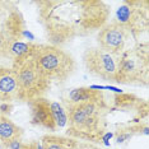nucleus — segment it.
I'll list each match as a JSON object with an SVG mask.
<instances>
[{"mask_svg":"<svg viewBox=\"0 0 149 149\" xmlns=\"http://www.w3.org/2000/svg\"><path fill=\"white\" fill-rule=\"evenodd\" d=\"M0 149H28V143H24L22 139H13L0 143Z\"/></svg>","mask_w":149,"mask_h":149,"instance_id":"17","label":"nucleus"},{"mask_svg":"<svg viewBox=\"0 0 149 149\" xmlns=\"http://www.w3.org/2000/svg\"><path fill=\"white\" fill-rule=\"evenodd\" d=\"M6 49H8V40L0 32V61L3 59H6Z\"/></svg>","mask_w":149,"mask_h":149,"instance_id":"18","label":"nucleus"},{"mask_svg":"<svg viewBox=\"0 0 149 149\" xmlns=\"http://www.w3.org/2000/svg\"><path fill=\"white\" fill-rule=\"evenodd\" d=\"M8 3L9 1H3V0H0V15L3 14V12H4L5 8L8 6Z\"/></svg>","mask_w":149,"mask_h":149,"instance_id":"21","label":"nucleus"},{"mask_svg":"<svg viewBox=\"0 0 149 149\" xmlns=\"http://www.w3.org/2000/svg\"><path fill=\"white\" fill-rule=\"evenodd\" d=\"M0 101L6 103L18 101V82L12 68L0 66Z\"/></svg>","mask_w":149,"mask_h":149,"instance_id":"11","label":"nucleus"},{"mask_svg":"<svg viewBox=\"0 0 149 149\" xmlns=\"http://www.w3.org/2000/svg\"><path fill=\"white\" fill-rule=\"evenodd\" d=\"M111 104L110 110H118L124 111V112H129L133 111L136 113V117L141 120V117L147 118L148 117V102L143 98L135 96L131 93H115L112 98H111Z\"/></svg>","mask_w":149,"mask_h":149,"instance_id":"10","label":"nucleus"},{"mask_svg":"<svg viewBox=\"0 0 149 149\" xmlns=\"http://www.w3.org/2000/svg\"><path fill=\"white\" fill-rule=\"evenodd\" d=\"M12 69L18 82V101L29 102L35 98L45 97L51 88V82L40 70L32 55L13 61Z\"/></svg>","mask_w":149,"mask_h":149,"instance_id":"4","label":"nucleus"},{"mask_svg":"<svg viewBox=\"0 0 149 149\" xmlns=\"http://www.w3.org/2000/svg\"><path fill=\"white\" fill-rule=\"evenodd\" d=\"M50 106H51V111H52L54 118H55V121H56L57 129L65 126V125L68 124V116H66L65 108L61 106V103L54 102V101L50 102Z\"/></svg>","mask_w":149,"mask_h":149,"instance_id":"16","label":"nucleus"},{"mask_svg":"<svg viewBox=\"0 0 149 149\" xmlns=\"http://www.w3.org/2000/svg\"><path fill=\"white\" fill-rule=\"evenodd\" d=\"M43 149H75L79 140L60 135H43L40 139Z\"/></svg>","mask_w":149,"mask_h":149,"instance_id":"14","label":"nucleus"},{"mask_svg":"<svg viewBox=\"0 0 149 149\" xmlns=\"http://www.w3.org/2000/svg\"><path fill=\"white\" fill-rule=\"evenodd\" d=\"M106 100L103 91H96L91 87H79L74 88L66 96L63 97V107L72 106V104L91 102V101H103Z\"/></svg>","mask_w":149,"mask_h":149,"instance_id":"12","label":"nucleus"},{"mask_svg":"<svg viewBox=\"0 0 149 149\" xmlns=\"http://www.w3.org/2000/svg\"><path fill=\"white\" fill-rule=\"evenodd\" d=\"M23 134L24 131L21 126L13 123L8 116L0 115V143L13 140V139H22Z\"/></svg>","mask_w":149,"mask_h":149,"instance_id":"15","label":"nucleus"},{"mask_svg":"<svg viewBox=\"0 0 149 149\" xmlns=\"http://www.w3.org/2000/svg\"><path fill=\"white\" fill-rule=\"evenodd\" d=\"M113 21L124 24L133 38L148 31L149 26V1L148 0H124L116 10Z\"/></svg>","mask_w":149,"mask_h":149,"instance_id":"6","label":"nucleus"},{"mask_svg":"<svg viewBox=\"0 0 149 149\" xmlns=\"http://www.w3.org/2000/svg\"><path fill=\"white\" fill-rule=\"evenodd\" d=\"M50 102L51 100H47L46 97H38L27 102V104L29 107L31 124L33 126H41L50 131H56L57 125L54 118Z\"/></svg>","mask_w":149,"mask_h":149,"instance_id":"9","label":"nucleus"},{"mask_svg":"<svg viewBox=\"0 0 149 149\" xmlns=\"http://www.w3.org/2000/svg\"><path fill=\"white\" fill-rule=\"evenodd\" d=\"M113 136V133H110V131H106V133H104V135L102 136V139H101V141H103V144L104 145H110V139Z\"/></svg>","mask_w":149,"mask_h":149,"instance_id":"20","label":"nucleus"},{"mask_svg":"<svg viewBox=\"0 0 149 149\" xmlns=\"http://www.w3.org/2000/svg\"><path fill=\"white\" fill-rule=\"evenodd\" d=\"M37 43L31 41H24V40H12L8 41V49H6V59L17 61V60L32 55L36 49Z\"/></svg>","mask_w":149,"mask_h":149,"instance_id":"13","label":"nucleus"},{"mask_svg":"<svg viewBox=\"0 0 149 149\" xmlns=\"http://www.w3.org/2000/svg\"><path fill=\"white\" fill-rule=\"evenodd\" d=\"M131 38L129 29L116 21L107 22L97 33V42L101 50L120 56L125 51L126 42Z\"/></svg>","mask_w":149,"mask_h":149,"instance_id":"8","label":"nucleus"},{"mask_svg":"<svg viewBox=\"0 0 149 149\" xmlns=\"http://www.w3.org/2000/svg\"><path fill=\"white\" fill-rule=\"evenodd\" d=\"M32 56L40 70L50 82L65 83L77 72L78 65L75 59L59 46L37 43Z\"/></svg>","mask_w":149,"mask_h":149,"instance_id":"3","label":"nucleus"},{"mask_svg":"<svg viewBox=\"0 0 149 149\" xmlns=\"http://www.w3.org/2000/svg\"><path fill=\"white\" fill-rule=\"evenodd\" d=\"M83 64L92 75L108 82H117L118 56L103 51L100 47H91L83 54Z\"/></svg>","mask_w":149,"mask_h":149,"instance_id":"7","label":"nucleus"},{"mask_svg":"<svg viewBox=\"0 0 149 149\" xmlns=\"http://www.w3.org/2000/svg\"><path fill=\"white\" fill-rule=\"evenodd\" d=\"M149 82L148 42L138 43L118 56L117 82L126 86L147 87Z\"/></svg>","mask_w":149,"mask_h":149,"instance_id":"5","label":"nucleus"},{"mask_svg":"<svg viewBox=\"0 0 149 149\" xmlns=\"http://www.w3.org/2000/svg\"><path fill=\"white\" fill-rule=\"evenodd\" d=\"M13 110V104L12 103H6V102H0V115H9Z\"/></svg>","mask_w":149,"mask_h":149,"instance_id":"19","label":"nucleus"},{"mask_svg":"<svg viewBox=\"0 0 149 149\" xmlns=\"http://www.w3.org/2000/svg\"><path fill=\"white\" fill-rule=\"evenodd\" d=\"M68 116L66 136L87 143H100L107 131L110 106L106 100L64 107Z\"/></svg>","mask_w":149,"mask_h":149,"instance_id":"2","label":"nucleus"},{"mask_svg":"<svg viewBox=\"0 0 149 149\" xmlns=\"http://www.w3.org/2000/svg\"><path fill=\"white\" fill-rule=\"evenodd\" d=\"M35 5L49 43L59 47L98 32L111 13L102 0H38Z\"/></svg>","mask_w":149,"mask_h":149,"instance_id":"1","label":"nucleus"}]
</instances>
